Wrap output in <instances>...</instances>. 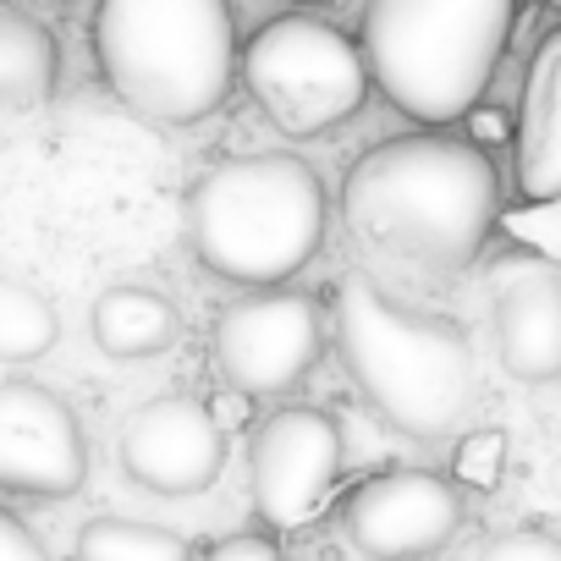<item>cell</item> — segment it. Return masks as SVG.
Listing matches in <instances>:
<instances>
[{
  "label": "cell",
  "instance_id": "6da1fadb",
  "mask_svg": "<svg viewBox=\"0 0 561 561\" xmlns=\"http://www.w3.org/2000/svg\"><path fill=\"white\" fill-rule=\"evenodd\" d=\"M501 215V176L473 138L408 133L353 160L342 182V226L358 253L446 280L468 270Z\"/></svg>",
  "mask_w": 561,
  "mask_h": 561
},
{
  "label": "cell",
  "instance_id": "7a4b0ae2",
  "mask_svg": "<svg viewBox=\"0 0 561 561\" xmlns=\"http://www.w3.org/2000/svg\"><path fill=\"white\" fill-rule=\"evenodd\" d=\"M331 320L353 386L391 430L408 440H446L468 419L479 364L451 320L402 309L369 270H347L336 280Z\"/></svg>",
  "mask_w": 561,
  "mask_h": 561
},
{
  "label": "cell",
  "instance_id": "3957f363",
  "mask_svg": "<svg viewBox=\"0 0 561 561\" xmlns=\"http://www.w3.org/2000/svg\"><path fill=\"white\" fill-rule=\"evenodd\" d=\"M331 198L309 160L259 149L209 165L187 193L193 259L248 293H275L325 248Z\"/></svg>",
  "mask_w": 561,
  "mask_h": 561
},
{
  "label": "cell",
  "instance_id": "277c9868",
  "mask_svg": "<svg viewBox=\"0 0 561 561\" xmlns=\"http://www.w3.org/2000/svg\"><path fill=\"white\" fill-rule=\"evenodd\" d=\"M105 89L154 127L209 122L237 83V12L226 0H105L89 18Z\"/></svg>",
  "mask_w": 561,
  "mask_h": 561
},
{
  "label": "cell",
  "instance_id": "5b68a950",
  "mask_svg": "<svg viewBox=\"0 0 561 561\" xmlns=\"http://www.w3.org/2000/svg\"><path fill=\"white\" fill-rule=\"evenodd\" d=\"M512 28V0H375L358 28V56L369 89L424 133H440L484 100Z\"/></svg>",
  "mask_w": 561,
  "mask_h": 561
},
{
  "label": "cell",
  "instance_id": "8992f818",
  "mask_svg": "<svg viewBox=\"0 0 561 561\" xmlns=\"http://www.w3.org/2000/svg\"><path fill=\"white\" fill-rule=\"evenodd\" d=\"M237 72L275 133L325 138L353 122L369 100V72L358 39L320 12H280L237 45Z\"/></svg>",
  "mask_w": 561,
  "mask_h": 561
},
{
  "label": "cell",
  "instance_id": "52a82bcc",
  "mask_svg": "<svg viewBox=\"0 0 561 561\" xmlns=\"http://www.w3.org/2000/svg\"><path fill=\"white\" fill-rule=\"evenodd\" d=\"M325 353V314L309 293H248L215 320V364L237 397L270 402L298 391Z\"/></svg>",
  "mask_w": 561,
  "mask_h": 561
},
{
  "label": "cell",
  "instance_id": "ba28073f",
  "mask_svg": "<svg viewBox=\"0 0 561 561\" xmlns=\"http://www.w3.org/2000/svg\"><path fill=\"white\" fill-rule=\"evenodd\" d=\"M347 468L342 424L325 408H275L248 446V495L264 528H304L325 512Z\"/></svg>",
  "mask_w": 561,
  "mask_h": 561
},
{
  "label": "cell",
  "instance_id": "9c48e42d",
  "mask_svg": "<svg viewBox=\"0 0 561 561\" xmlns=\"http://www.w3.org/2000/svg\"><path fill=\"white\" fill-rule=\"evenodd\" d=\"M83 484L89 440L78 408L39 380H7L0 386V490L28 501H67Z\"/></svg>",
  "mask_w": 561,
  "mask_h": 561
},
{
  "label": "cell",
  "instance_id": "30bf717a",
  "mask_svg": "<svg viewBox=\"0 0 561 561\" xmlns=\"http://www.w3.org/2000/svg\"><path fill=\"white\" fill-rule=\"evenodd\" d=\"M116 462L149 495H198L226 468V430L204 397L165 391L127 413L116 435Z\"/></svg>",
  "mask_w": 561,
  "mask_h": 561
},
{
  "label": "cell",
  "instance_id": "8fae6325",
  "mask_svg": "<svg viewBox=\"0 0 561 561\" xmlns=\"http://www.w3.org/2000/svg\"><path fill=\"white\" fill-rule=\"evenodd\" d=\"M462 490L435 468H386L347 495V539L369 561H424L462 528Z\"/></svg>",
  "mask_w": 561,
  "mask_h": 561
},
{
  "label": "cell",
  "instance_id": "7c38bea8",
  "mask_svg": "<svg viewBox=\"0 0 561 561\" xmlns=\"http://www.w3.org/2000/svg\"><path fill=\"white\" fill-rule=\"evenodd\" d=\"M490 309L501 369L523 386H550L561 375V275L550 259L506 253L490 264Z\"/></svg>",
  "mask_w": 561,
  "mask_h": 561
},
{
  "label": "cell",
  "instance_id": "4fadbf2b",
  "mask_svg": "<svg viewBox=\"0 0 561 561\" xmlns=\"http://www.w3.org/2000/svg\"><path fill=\"white\" fill-rule=\"evenodd\" d=\"M517 193L550 204L561 193V34H545L517 111Z\"/></svg>",
  "mask_w": 561,
  "mask_h": 561
},
{
  "label": "cell",
  "instance_id": "5bb4252c",
  "mask_svg": "<svg viewBox=\"0 0 561 561\" xmlns=\"http://www.w3.org/2000/svg\"><path fill=\"white\" fill-rule=\"evenodd\" d=\"M89 336L105 358H122V364H144V358H160L165 347H176L182 336V314L165 293L154 287H138V280H122V287H105L94 298V314H89Z\"/></svg>",
  "mask_w": 561,
  "mask_h": 561
},
{
  "label": "cell",
  "instance_id": "9a60e30c",
  "mask_svg": "<svg viewBox=\"0 0 561 561\" xmlns=\"http://www.w3.org/2000/svg\"><path fill=\"white\" fill-rule=\"evenodd\" d=\"M61 83V45L56 34L23 12L0 0V111H28L45 105Z\"/></svg>",
  "mask_w": 561,
  "mask_h": 561
},
{
  "label": "cell",
  "instance_id": "2e32d148",
  "mask_svg": "<svg viewBox=\"0 0 561 561\" xmlns=\"http://www.w3.org/2000/svg\"><path fill=\"white\" fill-rule=\"evenodd\" d=\"M78 561H193V545L165 528V523H144V517H94L78 528L72 545Z\"/></svg>",
  "mask_w": 561,
  "mask_h": 561
},
{
  "label": "cell",
  "instance_id": "e0dca14e",
  "mask_svg": "<svg viewBox=\"0 0 561 561\" xmlns=\"http://www.w3.org/2000/svg\"><path fill=\"white\" fill-rule=\"evenodd\" d=\"M61 342V320L28 280L0 275V364H39Z\"/></svg>",
  "mask_w": 561,
  "mask_h": 561
},
{
  "label": "cell",
  "instance_id": "ac0fdd59",
  "mask_svg": "<svg viewBox=\"0 0 561 561\" xmlns=\"http://www.w3.org/2000/svg\"><path fill=\"white\" fill-rule=\"evenodd\" d=\"M473 561H561V539L550 528H506L495 539H484V550Z\"/></svg>",
  "mask_w": 561,
  "mask_h": 561
},
{
  "label": "cell",
  "instance_id": "d6986e66",
  "mask_svg": "<svg viewBox=\"0 0 561 561\" xmlns=\"http://www.w3.org/2000/svg\"><path fill=\"white\" fill-rule=\"evenodd\" d=\"M495 473H501V435H495V430L468 435V440H462V451H457V479H462V484H473V490H490V484H495Z\"/></svg>",
  "mask_w": 561,
  "mask_h": 561
},
{
  "label": "cell",
  "instance_id": "ffe728a7",
  "mask_svg": "<svg viewBox=\"0 0 561 561\" xmlns=\"http://www.w3.org/2000/svg\"><path fill=\"white\" fill-rule=\"evenodd\" d=\"M198 561H280V550H275V539L270 534H226V539H209L204 550H193Z\"/></svg>",
  "mask_w": 561,
  "mask_h": 561
},
{
  "label": "cell",
  "instance_id": "44dd1931",
  "mask_svg": "<svg viewBox=\"0 0 561 561\" xmlns=\"http://www.w3.org/2000/svg\"><path fill=\"white\" fill-rule=\"evenodd\" d=\"M0 561H56V556L12 506H0Z\"/></svg>",
  "mask_w": 561,
  "mask_h": 561
}]
</instances>
